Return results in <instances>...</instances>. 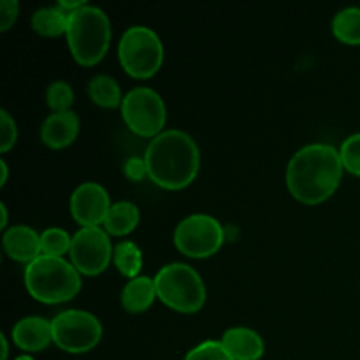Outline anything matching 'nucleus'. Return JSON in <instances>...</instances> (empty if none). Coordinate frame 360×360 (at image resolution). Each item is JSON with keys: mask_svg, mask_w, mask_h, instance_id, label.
Instances as JSON below:
<instances>
[{"mask_svg": "<svg viewBox=\"0 0 360 360\" xmlns=\"http://www.w3.org/2000/svg\"><path fill=\"white\" fill-rule=\"evenodd\" d=\"M139 207L129 200H120L115 202L109 210L108 217L104 220L105 232L111 236H127L137 227L139 224Z\"/></svg>", "mask_w": 360, "mask_h": 360, "instance_id": "obj_17", "label": "nucleus"}, {"mask_svg": "<svg viewBox=\"0 0 360 360\" xmlns=\"http://www.w3.org/2000/svg\"><path fill=\"white\" fill-rule=\"evenodd\" d=\"M72 238L69 232L60 227H49L41 234V250L42 255L63 257L70 252Z\"/></svg>", "mask_w": 360, "mask_h": 360, "instance_id": "obj_22", "label": "nucleus"}, {"mask_svg": "<svg viewBox=\"0 0 360 360\" xmlns=\"http://www.w3.org/2000/svg\"><path fill=\"white\" fill-rule=\"evenodd\" d=\"M157 297L178 313H197L206 302V287L192 266L172 262L155 276Z\"/></svg>", "mask_w": 360, "mask_h": 360, "instance_id": "obj_5", "label": "nucleus"}, {"mask_svg": "<svg viewBox=\"0 0 360 360\" xmlns=\"http://www.w3.org/2000/svg\"><path fill=\"white\" fill-rule=\"evenodd\" d=\"M111 199L105 188L98 183H81L70 195V214L81 227H98L104 224Z\"/></svg>", "mask_w": 360, "mask_h": 360, "instance_id": "obj_11", "label": "nucleus"}, {"mask_svg": "<svg viewBox=\"0 0 360 360\" xmlns=\"http://www.w3.org/2000/svg\"><path fill=\"white\" fill-rule=\"evenodd\" d=\"M148 178L165 190L186 188L200 167V151L195 141L178 129L158 134L144 151Z\"/></svg>", "mask_w": 360, "mask_h": 360, "instance_id": "obj_2", "label": "nucleus"}, {"mask_svg": "<svg viewBox=\"0 0 360 360\" xmlns=\"http://www.w3.org/2000/svg\"><path fill=\"white\" fill-rule=\"evenodd\" d=\"M155 297H157L155 280L148 276H137L123 287L122 306L129 313H144L151 308Z\"/></svg>", "mask_w": 360, "mask_h": 360, "instance_id": "obj_16", "label": "nucleus"}, {"mask_svg": "<svg viewBox=\"0 0 360 360\" xmlns=\"http://www.w3.org/2000/svg\"><path fill=\"white\" fill-rule=\"evenodd\" d=\"M14 360H34L30 357V355H20V357H16Z\"/></svg>", "mask_w": 360, "mask_h": 360, "instance_id": "obj_33", "label": "nucleus"}, {"mask_svg": "<svg viewBox=\"0 0 360 360\" xmlns=\"http://www.w3.org/2000/svg\"><path fill=\"white\" fill-rule=\"evenodd\" d=\"M18 13H20L18 0H0V30H9L16 21Z\"/></svg>", "mask_w": 360, "mask_h": 360, "instance_id": "obj_27", "label": "nucleus"}, {"mask_svg": "<svg viewBox=\"0 0 360 360\" xmlns=\"http://www.w3.org/2000/svg\"><path fill=\"white\" fill-rule=\"evenodd\" d=\"M122 118L139 137H155L164 132L167 109L158 91L148 86H137L123 95Z\"/></svg>", "mask_w": 360, "mask_h": 360, "instance_id": "obj_7", "label": "nucleus"}, {"mask_svg": "<svg viewBox=\"0 0 360 360\" xmlns=\"http://www.w3.org/2000/svg\"><path fill=\"white\" fill-rule=\"evenodd\" d=\"M18 139V127L13 116L2 109L0 111V151L7 153Z\"/></svg>", "mask_w": 360, "mask_h": 360, "instance_id": "obj_26", "label": "nucleus"}, {"mask_svg": "<svg viewBox=\"0 0 360 360\" xmlns=\"http://www.w3.org/2000/svg\"><path fill=\"white\" fill-rule=\"evenodd\" d=\"M67 44L79 65L91 67L101 62L111 42V21L95 6H84L69 14Z\"/></svg>", "mask_w": 360, "mask_h": 360, "instance_id": "obj_4", "label": "nucleus"}, {"mask_svg": "<svg viewBox=\"0 0 360 360\" xmlns=\"http://www.w3.org/2000/svg\"><path fill=\"white\" fill-rule=\"evenodd\" d=\"M183 360H234L231 357L221 341H204L193 347Z\"/></svg>", "mask_w": 360, "mask_h": 360, "instance_id": "obj_25", "label": "nucleus"}, {"mask_svg": "<svg viewBox=\"0 0 360 360\" xmlns=\"http://www.w3.org/2000/svg\"><path fill=\"white\" fill-rule=\"evenodd\" d=\"M11 336L20 350L41 352L53 341V327L42 316H25L14 323Z\"/></svg>", "mask_w": 360, "mask_h": 360, "instance_id": "obj_12", "label": "nucleus"}, {"mask_svg": "<svg viewBox=\"0 0 360 360\" xmlns=\"http://www.w3.org/2000/svg\"><path fill=\"white\" fill-rule=\"evenodd\" d=\"M69 14L56 7H42L32 14V28L42 37H58L65 34Z\"/></svg>", "mask_w": 360, "mask_h": 360, "instance_id": "obj_19", "label": "nucleus"}, {"mask_svg": "<svg viewBox=\"0 0 360 360\" xmlns=\"http://www.w3.org/2000/svg\"><path fill=\"white\" fill-rule=\"evenodd\" d=\"M46 102L53 112L70 111L74 102V91L67 81H53L46 90Z\"/></svg>", "mask_w": 360, "mask_h": 360, "instance_id": "obj_23", "label": "nucleus"}, {"mask_svg": "<svg viewBox=\"0 0 360 360\" xmlns=\"http://www.w3.org/2000/svg\"><path fill=\"white\" fill-rule=\"evenodd\" d=\"M340 155L345 171L360 178V132L343 141L340 148Z\"/></svg>", "mask_w": 360, "mask_h": 360, "instance_id": "obj_24", "label": "nucleus"}, {"mask_svg": "<svg viewBox=\"0 0 360 360\" xmlns=\"http://www.w3.org/2000/svg\"><path fill=\"white\" fill-rule=\"evenodd\" d=\"M112 262L123 276L134 280L139 276L141 269H143V252L136 243L122 241L115 246Z\"/></svg>", "mask_w": 360, "mask_h": 360, "instance_id": "obj_21", "label": "nucleus"}, {"mask_svg": "<svg viewBox=\"0 0 360 360\" xmlns=\"http://www.w3.org/2000/svg\"><path fill=\"white\" fill-rule=\"evenodd\" d=\"M77 132H79V116L76 112H51L41 125V141L51 150H62L74 143Z\"/></svg>", "mask_w": 360, "mask_h": 360, "instance_id": "obj_13", "label": "nucleus"}, {"mask_svg": "<svg viewBox=\"0 0 360 360\" xmlns=\"http://www.w3.org/2000/svg\"><path fill=\"white\" fill-rule=\"evenodd\" d=\"M123 174L127 176V179H130V181L134 183L143 181V179L148 176V169H146V162H144V158L130 157L129 160L123 164Z\"/></svg>", "mask_w": 360, "mask_h": 360, "instance_id": "obj_28", "label": "nucleus"}, {"mask_svg": "<svg viewBox=\"0 0 360 360\" xmlns=\"http://www.w3.org/2000/svg\"><path fill=\"white\" fill-rule=\"evenodd\" d=\"M333 34L348 46L360 44V7H345L333 18Z\"/></svg>", "mask_w": 360, "mask_h": 360, "instance_id": "obj_20", "label": "nucleus"}, {"mask_svg": "<svg viewBox=\"0 0 360 360\" xmlns=\"http://www.w3.org/2000/svg\"><path fill=\"white\" fill-rule=\"evenodd\" d=\"M0 213H2V224H0V227L6 229L7 227V218H9V214H7V207L6 204H0Z\"/></svg>", "mask_w": 360, "mask_h": 360, "instance_id": "obj_32", "label": "nucleus"}, {"mask_svg": "<svg viewBox=\"0 0 360 360\" xmlns=\"http://www.w3.org/2000/svg\"><path fill=\"white\" fill-rule=\"evenodd\" d=\"M23 280L28 294L44 304L67 302L81 290L79 271L62 257H37L27 264Z\"/></svg>", "mask_w": 360, "mask_h": 360, "instance_id": "obj_3", "label": "nucleus"}, {"mask_svg": "<svg viewBox=\"0 0 360 360\" xmlns=\"http://www.w3.org/2000/svg\"><path fill=\"white\" fill-rule=\"evenodd\" d=\"M115 248L111 239L101 227H81L72 236L70 262L84 276H97L109 267Z\"/></svg>", "mask_w": 360, "mask_h": 360, "instance_id": "obj_10", "label": "nucleus"}, {"mask_svg": "<svg viewBox=\"0 0 360 360\" xmlns=\"http://www.w3.org/2000/svg\"><path fill=\"white\" fill-rule=\"evenodd\" d=\"M340 151L326 143H313L301 148L287 165V186L299 202H323L340 186L343 178Z\"/></svg>", "mask_w": 360, "mask_h": 360, "instance_id": "obj_1", "label": "nucleus"}, {"mask_svg": "<svg viewBox=\"0 0 360 360\" xmlns=\"http://www.w3.org/2000/svg\"><path fill=\"white\" fill-rule=\"evenodd\" d=\"M118 58L129 76L148 79L157 74L164 62V44L150 27L134 25L127 28L120 39Z\"/></svg>", "mask_w": 360, "mask_h": 360, "instance_id": "obj_6", "label": "nucleus"}, {"mask_svg": "<svg viewBox=\"0 0 360 360\" xmlns=\"http://www.w3.org/2000/svg\"><path fill=\"white\" fill-rule=\"evenodd\" d=\"M224 227L211 214L195 213L183 218L174 231V245L183 255L206 259L224 245Z\"/></svg>", "mask_w": 360, "mask_h": 360, "instance_id": "obj_9", "label": "nucleus"}, {"mask_svg": "<svg viewBox=\"0 0 360 360\" xmlns=\"http://www.w3.org/2000/svg\"><path fill=\"white\" fill-rule=\"evenodd\" d=\"M221 345L234 360H260L264 355V340L248 327H232L221 336Z\"/></svg>", "mask_w": 360, "mask_h": 360, "instance_id": "obj_15", "label": "nucleus"}, {"mask_svg": "<svg viewBox=\"0 0 360 360\" xmlns=\"http://www.w3.org/2000/svg\"><path fill=\"white\" fill-rule=\"evenodd\" d=\"M53 343L67 354L90 352L102 340V323L84 309H65L51 320Z\"/></svg>", "mask_w": 360, "mask_h": 360, "instance_id": "obj_8", "label": "nucleus"}, {"mask_svg": "<svg viewBox=\"0 0 360 360\" xmlns=\"http://www.w3.org/2000/svg\"><path fill=\"white\" fill-rule=\"evenodd\" d=\"M86 4H84V0H60L58 2V7L62 11H65L67 14L74 13V11L81 9V7H84Z\"/></svg>", "mask_w": 360, "mask_h": 360, "instance_id": "obj_29", "label": "nucleus"}, {"mask_svg": "<svg viewBox=\"0 0 360 360\" xmlns=\"http://www.w3.org/2000/svg\"><path fill=\"white\" fill-rule=\"evenodd\" d=\"M88 95L94 104L104 109H115L123 102L122 88L116 83V79H112L108 74H97L91 77L88 83Z\"/></svg>", "mask_w": 360, "mask_h": 360, "instance_id": "obj_18", "label": "nucleus"}, {"mask_svg": "<svg viewBox=\"0 0 360 360\" xmlns=\"http://www.w3.org/2000/svg\"><path fill=\"white\" fill-rule=\"evenodd\" d=\"M4 250L16 262L30 264L42 255L41 234L28 225H14L4 232Z\"/></svg>", "mask_w": 360, "mask_h": 360, "instance_id": "obj_14", "label": "nucleus"}, {"mask_svg": "<svg viewBox=\"0 0 360 360\" xmlns=\"http://www.w3.org/2000/svg\"><path fill=\"white\" fill-rule=\"evenodd\" d=\"M0 341H2V360H7L9 357V345H7V338L0 334Z\"/></svg>", "mask_w": 360, "mask_h": 360, "instance_id": "obj_31", "label": "nucleus"}, {"mask_svg": "<svg viewBox=\"0 0 360 360\" xmlns=\"http://www.w3.org/2000/svg\"><path fill=\"white\" fill-rule=\"evenodd\" d=\"M0 172H2V178H0V186H4L7 183V176H9V167H7V162L0 160Z\"/></svg>", "mask_w": 360, "mask_h": 360, "instance_id": "obj_30", "label": "nucleus"}]
</instances>
